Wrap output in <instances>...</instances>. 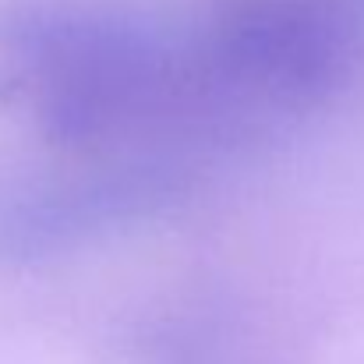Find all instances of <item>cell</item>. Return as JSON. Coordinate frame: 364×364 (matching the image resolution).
Returning a JSON list of instances; mask_svg holds the SVG:
<instances>
[{"label":"cell","mask_w":364,"mask_h":364,"mask_svg":"<svg viewBox=\"0 0 364 364\" xmlns=\"http://www.w3.org/2000/svg\"><path fill=\"white\" fill-rule=\"evenodd\" d=\"M0 50L64 145H96L177 107H195L191 39L100 0H14Z\"/></svg>","instance_id":"6da1fadb"},{"label":"cell","mask_w":364,"mask_h":364,"mask_svg":"<svg viewBox=\"0 0 364 364\" xmlns=\"http://www.w3.org/2000/svg\"><path fill=\"white\" fill-rule=\"evenodd\" d=\"M354 46V18L336 0H241L191 36L198 107L318 103L350 71Z\"/></svg>","instance_id":"7a4b0ae2"},{"label":"cell","mask_w":364,"mask_h":364,"mask_svg":"<svg viewBox=\"0 0 364 364\" xmlns=\"http://www.w3.org/2000/svg\"><path fill=\"white\" fill-rule=\"evenodd\" d=\"M184 170L163 159H138L89 177L28 191L0 209V258L43 262L85 241L114 234L184 195Z\"/></svg>","instance_id":"3957f363"}]
</instances>
